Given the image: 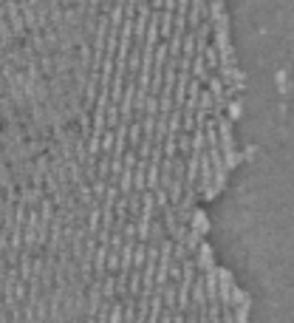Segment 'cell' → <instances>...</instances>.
<instances>
[{
  "instance_id": "obj_4",
  "label": "cell",
  "mask_w": 294,
  "mask_h": 323,
  "mask_svg": "<svg viewBox=\"0 0 294 323\" xmlns=\"http://www.w3.org/2000/svg\"><path fill=\"white\" fill-rule=\"evenodd\" d=\"M116 145V130L114 128H105L102 130V153H111Z\"/></svg>"
},
{
  "instance_id": "obj_3",
  "label": "cell",
  "mask_w": 294,
  "mask_h": 323,
  "mask_svg": "<svg viewBox=\"0 0 294 323\" xmlns=\"http://www.w3.org/2000/svg\"><path fill=\"white\" fill-rule=\"evenodd\" d=\"M244 159H246L244 150H229V153H224V164H227V170H235Z\"/></svg>"
},
{
  "instance_id": "obj_2",
  "label": "cell",
  "mask_w": 294,
  "mask_h": 323,
  "mask_svg": "<svg viewBox=\"0 0 294 323\" xmlns=\"http://www.w3.org/2000/svg\"><path fill=\"white\" fill-rule=\"evenodd\" d=\"M235 122V119H241V113H244V102H241V97H232V99H227V111H224Z\"/></svg>"
},
{
  "instance_id": "obj_1",
  "label": "cell",
  "mask_w": 294,
  "mask_h": 323,
  "mask_svg": "<svg viewBox=\"0 0 294 323\" xmlns=\"http://www.w3.org/2000/svg\"><path fill=\"white\" fill-rule=\"evenodd\" d=\"M190 227H193L196 233H201V235H207V233H210V215H207V210H204L201 204H196V207H193Z\"/></svg>"
}]
</instances>
